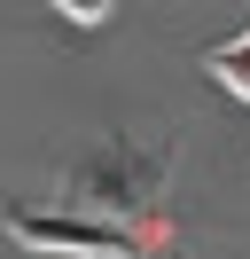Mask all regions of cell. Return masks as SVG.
I'll list each match as a JSON object with an SVG mask.
<instances>
[{
	"label": "cell",
	"instance_id": "277c9868",
	"mask_svg": "<svg viewBox=\"0 0 250 259\" xmlns=\"http://www.w3.org/2000/svg\"><path fill=\"white\" fill-rule=\"evenodd\" d=\"M47 8H55L62 24H102L109 8H117V0H47Z\"/></svg>",
	"mask_w": 250,
	"mask_h": 259
},
{
	"label": "cell",
	"instance_id": "7a4b0ae2",
	"mask_svg": "<svg viewBox=\"0 0 250 259\" xmlns=\"http://www.w3.org/2000/svg\"><path fill=\"white\" fill-rule=\"evenodd\" d=\"M0 228H8L24 251H133L141 243L125 220H102V212H78V220L71 212H8Z\"/></svg>",
	"mask_w": 250,
	"mask_h": 259
},
{
	"label": "cell",
	"instance_id": "3957f363",
	"mask_svg": "<svg viewBox=\"0 0 250 259\" xmlns=\"http://www.w3.org/2000/svg\"><path fill=\"white\" fill-rule=\"evenodd\" d=\"M203 71H211V79L227 87L234 102H250V24H242V32H234V39H219V48L203 55Z\"/></svg>",
	"mask_w": 250,
	"mask_h": 259
},
{
	"label": "cell",
	"instance_id": "6da1fadb",
	"mask_svg": "<svg viewBox=\"0 0 250 259\" xmlns=\"http://www.w3.org/2000/svg\"><path fill=\"white\" fill-rule=\"evenodd\" d=\"M62 196L86 204V212H141V204L164 196V157H149L133 142H102L86 165L62 173Z\"/></svg>",
	"mask_w": 250,
	"mask_h": 259
}]
</instances>
